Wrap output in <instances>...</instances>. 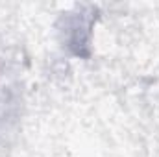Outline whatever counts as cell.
<instances>
[{
    "label": "cell",
    "instance_id": "6da1fadb",
    "mask_svg": "<svg viewBox=\"0 0 159 157\" xmlns=\"http://www.w3.org/2000/svg\"><path fill=\"white\" fill-rule=\"evenodd\" d=\"M98 19V7L94 6H76L72 11H67L59 17L56 30L57 37L70 56L80 59H89L93 50V28Z\"/></svg>",
    "mask_w": 159,
    "mask_h": 157
}]
</instances>
